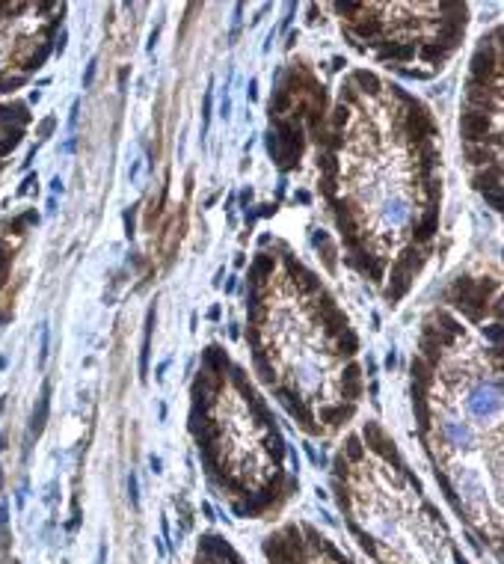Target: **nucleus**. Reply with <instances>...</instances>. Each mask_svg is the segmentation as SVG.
Instances as JSON below:
<instances>
[{
  "label": "nucleus",
  "instance_id": "obj_1",
  "mask_svg": "<svg viewBox=\"0 0 504 564\" xmlns=\"http://www.w3.org/2000/svg\"><path fill=\"white\" fill-rule=\"evenodd\" d=\"M442 433H445V439H448L451 445H463V442H469V428H466L463 422H454V419L442 422Z\"/></svg>",
  "mask_w": 504,
  "mask_h": 564
},
{
  "label": "nucleus",
  "instance_id": "obj_2",
  "mask_svg": "<svg viewBox=\"0 0 504 564\" xmlns=\"http://www.w3.org/2000/svg\"><path fill=\"white\" fill-rule=\"evenodd\" d=\"M48 407H51V386L42 389V395H39V407L33 410V433H42L45 419H48Z\"/></svg>",
  "mask_w": 504,
  "mask_h": 564
},
{
  "label": "nucleus",
  "instance_id": "obj_3",
  "mask_svg": "<svg viewBox=\"0 0 504 564\" xmlns=\"http://www.w3.org/2000/svg\"><path fill=\"white\" fill-rule=\"evenodd\" d=\"M152 330H155V312H149L146 318V342H143V357H140V374L146 377L149 371V348H152Z\"/></svg>",
  "mask_w": 504,
  "mask_h": 564
},
{
  "label": "nucleus",
  "instance_id": "obj_4",
  "mask_svg": "<svg viewBox=\"0 0 504 564\" xmlns=\"http://www.w3.org/2000/svg\"><path fill=\"white\" fill-rule=\"evenodd\" d=\"M128 496H131V505H134V508H140V484H137V475H134V472L128 475Z\"/></svg>",
  "mask_w": 504,
  "mask_h": 564
},
{
  "label": "nucleus",
  "instance_id": "obj_5",
  "mask_svg": "<svg viewBox=\"0 0 504 564\" xmlns=\"http://www.w3.org/2000/svg\"><path fill=\"white\" fill-rule=\"evenodd\" d=\"M18 140H21V131L9 134V137H6V140H3V143H0V158H3V155H6V152H9V149H15V146H18Z\"/></svg>",
  "mask_w": 504,
  "mask_h": 564
},
{
  "label": "nucleus",
  "instance_id": "obj_6",
  "mask_svg": "<svg viewBox=\"0 0 504 564\" xmlns=\"http://www.w3.org/2000/svg\"><path fill=\"white\" fill-rule=\"evenodd\" d=\"M95 68H98V63L92 60V63L86 66V74H83V89H86V86H92V80H95Z\"/></svg>",
  "mask_w": 504,
  "mask_h": 564
},
{
  "label": "nucleus",
  "instance_id": "obj_7",
  "mask_svg": "<svg viewBox=\"0 0 504 564\" xmlns=\"http://www.w3.org/2000/svg\"><path fill=\"white\" fill-rule=\"evenodd\" d=\"M48 360V327H42V354H39V363L45 365Z\"/></svg>",
  "mask_w": 504,
  "mask_h": 564
},
{
  "label": "nucleus",
  "instance_id": "obj_8",
  "mask_svg": "<svg viewBox=\"0 0 504 564\" xmlns=\"http://www.w3.org/2000/svg\"><path fill=\"white\" fill-rule=\"evenodd\" d=\"M54 125H57V122H54V119H45V122H42V125H39V140H45V137H48V134L54 131Z\"/></svg>",
  "mask_w": 504,
  "mask_h": 564
},
{
  "label": "nucleus",
  "instance_id": "obj_9",
  "mask_svg": "<svg viewBox=\"0 0 504 564\" xmlns=\"http://www.w3.org/2000/svg\"><path fill=\"white\" fill-rule=\"evenodd\" d=\"M77 110H80V101H74V104H71V116H68V125H71V128L77 125Z\"/></svg>",
  "mask_w": 504,
  "mask_h": 564
},
{
  "label": "nucleus",
  "instance_id": "obj_10",
  "mask_svg": "<svg viewBox=\"0 0 504 564\" xmlns=\"http://www.w3.org/2000/svg\"><path fill=\"white\" fill-rule=\"evenodd\" d=\"M202 514H205V517H208V520H214V508H211V505H208V502H205V505H202Z\"/></svg>",
  "mask_w": 504,
  "mask_h": 564
},
{
  "label": "nucleus",
  "instance_id": "obj_11",
  "mask_svg": "<svg viewBox=\"0 0 504 564\" xmlns=\"http://www.w3.org/2000/svg\"><path fill=\"white\" fill-rule=\"evenodd\" d=\"M395 363H398V357H395V351H389V357H386V365H389V368H395Z\"/></svg>",
  "mask_w": 504,
  "mask_h": 564
},
{
  "label": "nucleus",
  "instance_id": "obj_12",
  "mask_svg": "<svg viewBox=\"0 0 504 564\" xmlns=\"http://www.w3.org/2000/svg\"><path fill=\"white\" fill-rule=\"evenodd\" d=\"M0 529H6V505H0Z\"/></svg>",
  "mask_w": 504,
  "mask_h": 564
},
{
  "label": "nucleus",
  "instance_id": "obj_13",
  "mask_svg": "<svg viewBox=\"0 0 504 564\" xmlns=\"http://www.w3.org/2000/svg\"><path fill=\"white\" fill-rule=\"evenodd\" d=\"M152 472H163L160 469V458H152Z\"/></svg>",
  "mask_w": 504,
  "mask_h": 564
},
{
  "label": "nucleus",
  "instance_id": "obj_14",
  "mask_svg": "<svg viewBox=\"0 0 504 564\" xmlns=\"http://www.w3.org/2000/svg\"><path fill=\"white\" fill-rule=\"evenodd\" d=\"M104 555H107V546L101 543V549H98V564H104Z\"/></svg>",
  "mask_w": 504,
  "mask_h": 564
},
{
  "label": "nucleus",
  "instance_id": "obj_15",
  "mask_svg": "<svg viewBox=\"0 0 504 564\" xmlns=\"http://www.w3.org/2000/svg\"><path fill=\"white\" fill-rule=\"evenodd\" d=\"M0 442H3V433H0Z\"/></svg>",
  "mask_w": 504,
  "mask_h": 564
},
{
  "label": "nucleus",
  "instance_id": "obj_16",
  "mask_svg": "<svg viewBox=\"0 0 504 564\" xmlns=\"http://www.w3.org/2000/svg\"><path fill=\"white\" fill-rule=\"evenodd\" d=\"M0 481H3V472H0Z\"/></svg>",
  "mask_w": 504,
  "mask_h": 564
}]
</instances>
